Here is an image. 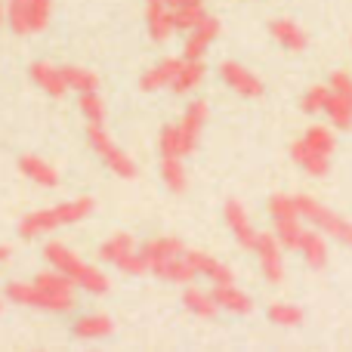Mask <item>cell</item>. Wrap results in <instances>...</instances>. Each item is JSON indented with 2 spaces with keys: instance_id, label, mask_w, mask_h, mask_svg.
I'll use <instances>...</instances> for the list:
<instances>
[{
  "instance_id": "6da1fadb",
  "label": "cell",
  "mask_w": 352,
  "mask_h": 352,
  "mask_svg": "<svg viewBox=\"0 0 352 352\" xmlns=\"http://www.w3.org/2000/svg\"><path fill=\"white\" fill-rule=\"evenodd\" d=\"M207 115H210L207 102H204V99H195V102L182 111L179 121L167 124V127L161 130V136H158L161 158H188V155L198 148V142H201Z\"/></svg>"
},
{
  "instance_id": "7a4b0ae2",
  "label": "cell",
  "mask_w": 352,
  "mask_h": 352,
  "mask_svg": "<svg viewBox=\"0 0 352 352\" xmlns=\"http://www.w3.org/2000/svg\"><path fill=\"white\" fill-rule=\"evenodd\" d=\"M337 152V133L331 124H312L300 140L291 142V158L300 170L309 176H328L331 173V158Z\"/></svg>"
},
{
  "instance_id": "3957f363",
  "label": "cell",
  "mask_w": 352,
  "mask_h": 352,
  "mask_svg": "<svg viewBox=\"0 0 352 352\" xmlns=\"http://www.w3.org/2000/svg\"><path fill=\"white\" fill-rule=\"evenodd\" d=\"M96 210V201L93 198H72V201H62V204H50L41 207V210H31L28 217L19 223V235L22 238H41L47 232H56L62 226H72L87 219L90 213Z\"/></svg>"
},
{
  "instance_id": "277c9868",
  "label": "cell",
  "mask_w": 352,
  "mask_h": 352,
  "mask_svg": "<svg viewBox=\"0 0 352 352\" xmlns=\"http://www.w3.org/2000/svg\"><path fill=\"white\" fill-rule=\"evenodd\" d=\"M43 256H47V263L53 269H59V272H65L68 278L74 281V287H80V291L87 294H105L109 291V275L102 272V269H96L93 263L80 260L78 254H74L68 244L62 241H50L47 248H43Z\"/></svg>"
},
{
  "instance_id": "5b68a950",
  "label": "cell",
  "mask_w": 352,
  "mask_h": 352,
  "mask_svg": "<svg viewBox=\"0 0 352 352\" xmlns=\"http://www.w3.org/2000/svg\"><path fill=\"white\" fill-rule=\"evenodd\" d=\"M294 204H297V213L309 226H316V229L324 232L328 238L340 241L343 248H352V219L334 213L331 207H324L318 198H312V195H294Z\"/></svg>"
},
{
  "instance_id": "8992f818",
  "label": "cell",
  "mask_w": 352,
  "mask_h": 352,
  "mask_svg": "<svg viewBox=\"0 0 352 352\" xmlns=\"http://www.w3.org/2000/svg\"><path fill=\"white\" fill-rule=\"evenodd\" d=\"M87 142H90V148L96 152V158L102 161L115 176H121V179H136L140 167H136V161L130 158L115 140H111V133L105 130V124H87Z\"/></svg>"
},
{
  "instance_id": "52a82bcc",
  "label": "cell",
  "mask_w": 352,
  "mask_h": 352,
  "mask_svg": "<svg viewBox=\"0 0 352 352\" xmlns=\"http://www.w3.org/2000/svg\"><path fill=\"white\" fill-rule=\"evenodd\" d=\"M50 16H53L50 0H6V25L22 37L43 31L50 25Z\"/></svg>"
},
{
  "instance_id": "ba28073f",
  "label": "cell",
  "mask_w": 352,
  "mask_h": 352,
  "mask_svg": "<svg viewBox=\"0 0 352 352\" xmlns=\"http://www.w3.org/2000/svg\"><path fill=\"white\" fill-rule=\"evenodd\" d=\"M6 297L16 306H31V309H47V312H68L74 309V297H62L37 281H10L6 285Z\"/></svg>"
},
{
  "instance_id": "9c48e42d",
  "label": "cell",
  "mask_w": 352,
  "mask_h": 352,
  "mask_svg": "<svg viewBox=\"0 0 352 352\" xmlns=\"http://www.w3.org/2000/svg\"><path fill=\"white\" fill-rule=\"evenodd\" d=\"M99 260L115 266L118 272H127V275H142L146 272V263L140 256V248H136V238L130 232H118L111 235L109 241H102L99 248Z\"/></svg>"
},
{
  "instance_id": "30bf717a",
  "label": "cell",
  "mask_w": 352,
  "mask_h": 352,
  "mask_svg": "<svg viewBox=\"0 0 352 352\" xmlns=\"http://www.w3.org/2000/svg\"><path fill=\"white\" fill-rule=\"evenodd\" d=\"M254 254H256V263H260V272L269 285H281L287 275L285 269V248L281 241L275 238V232H260L254 244Z\"/></svg>"
},
{
  "instance_id": "8fae6325",
  "label": "cell",
  "mask_w": 352,
  "mask_h": 352,
  "mask_svg": "<svg viewBox=\"0 0 352 352\" xmlns=\"http://www.w3.org/2000/svg\"><path fill=\"white\" fill-rule=\"evenodd\" d=\"M219 78H223V84L229 87L232 93H238V96H244V99L263 96V80L256 78L250 68H244L241 62H223V65H219Z\"/></svg>"
},
{
  "instance_id": "7c38bea8",
  "label": "cell",
  "mask_w": 352,
  "mask_h": 352,
  "mask_svg": "<svg viewBox=\"0 0 352 352\" xmlns=\"http://www.w3.org/2000/svg\"><path fill=\"white\" fill-rule=\"evenodd\" d=\"M223 217H226V226H229L232 238H235V241L241 244L244 250H254V244H256V238H260V232H256L254 219H250V213L244 210L241 201H226Z\"/></svg>"
},
{
  "instance_id": "4fadbf2b",
  "label": "cell",
  "mask_w": 352,
  "mask_h": 352,
  "mask_svg": "<svg viewBox=\"0 0 352 352\" xmlns=\"http://www.w3.org/2000/svg\"><path fill=\"white\" fill-rule=\"evenodd\" d=\"M219 37V19L204 16L192 31H186V43H182V56L186 59H204L210 43Z\"/></svg>"
},
{
  "instance_id": "5bb4252c",
  "label": "cell",
  "mask_w": 352,
  "mask_h": 352,
  "mask_svg": "<svg viewBox=\"0 0 352 352\" xmlns=\"http://www.w3.org/2000/svg\"><path fill=\"white\" fill-rule=\"evenodd\" d=\"M269 34H272V41L278 43L281 50H287V53H303V50L309 47V34H306L297 22H291V19H272Z\"/></svg>"
},
{
  "instance_id": "9a60e30c",
  "label": "cell",
  "mask_w": 352,
  "mask_h": 352,
  "mask_svg": "<svg viewBox=\"0 0 352 352\" xmlns=\"http://www.w3.org/2000/svg\"><path fill=\"white\" fill-rule=\"evenodd\" d=\"M182 250H186V244H182L179 238L161 235V238H148V241L140 248V256H142V263H146V272H152L155 266H161L164 260L182 254Z\"/></svg>"
},
{
  "instance_id": "2e32d148",
  "label": "cell",
  "mask_w": 352,
  "mask_h": 352,
  "mask_svg": "<svg viewBox=\"0 0 352 352\" xmlns=\"http://www.w3.org/2000/svg\"><path fill=\"white\" fill-rule=\"evenodd\" d=\"M210 291H213V300H217L219 312H232V316H250V312H254L250 294H244L235 281H232V285H213Z\"/></svg>"
},
{
  "instance_id": "e0dca14e",
  "label": "cell",
  "mask_w": 352,
  "mask_h": 352,
  "mask_svg": "<svg viewBox=\"0 0 352 352\" xmlns=\"http://www.w3.org/2000/svg\"><path fill=\"white\" fill-rule=\"evenodd\" d=\"M31 80H34L37 87H41L47 96H65L68 93V84H65V74H62V65H53V62H47V59H41V62H34L31 65Z\"/></svg>"
},
{
  "instance_id": "ac0fdd59",
  "label": "cell",
  "mask_w": 352,
  "mask_h": 352,
  "mask_svg": "<svg viewBox=\"0 0 352 352\" xmlns=\"http://www.w3.org/2000/svg\"><path fill=\"white\" fill-rule=\"evenodd\" d=\"M152 275H158L161 281H173V285H192V281L198 278V269H195V263L188 260V250H182V254L164 260L161 266H155Z\"/></svg>"
},
{
  "instance_id": "d6986e66",
  "label": "cell",
  "mask_w": 352,
  "mask_h": 352,
  "mask_svg": "<svg viewBox=\"0 0 352 352\" xmlns=\"http://www.w3.org/2000/svg\"><path fill=\"white\" fill-rule=\"evenodd\" d=\"M19 170H22L25 179H31L34 186H41V188H56L59 186V170H56L47 158L22 155V158H19Z\"/></svg>"
},
{
  "instance_id": "ffe728a7",
  "label": "cell",
  "mask_w": 352,
  "mask_h": 352,
  "mask_svg": "<svg viewBox=\"0 0 352 352\" xmlns=\"http://www.w3.org/2000/svg\"><path fill=\"white\" fill-rule=\"evenodd\" d=\"M146 28L152 34V41L164 43L176 34V22H173V10L167 3H146Z\"/></svg>"
},
{
  "instance_id": "44dd1931",
  "label": "cell",
  "mask_w": 352,
  "mask_h": 352,
  "mask_svg": "<svg viewBox=\"0 0 352 352\" xmlns=\"http://www.w3.org/2000/svg\"><path fill=\"white\" fill-rule=\"evenodd\" d=\"M179 65H182V56L176 59V56H167V59H161L158 65H152L146 74L140 78V87L146 93H155V90H167V87L173 84V78H176V72H179Z\"/></svg>"
},
{
  "instance_id": "7402d4cb",
  "label": "cell",
  "mask_w": 352,
  "mask_h": 352,
  "mask_svg": "<svg viewBox=\"0 0 352 352\" xmlns=\"http://www.w3.org/2000/svg\"><path fill=\"white\" fill-rule=\"evenodd\" d=\"M188 260L195 263L198 275H204V278L213 281V285H232V281H235V272H232V269L226 266L223 260L204 254V250H188Z\"/></svg>"
},
{
  "instance_id": "603a6c76",
  "label": "cell",
  "mask_w": 352,
  "mask_h": 352,
  "mask_svg": "<svg viewBox=\"0 0 352 352\" xmlns=\"http://www.w3.org/2000/svg\"><path fill=\"white\" fill-rule=\"evenodd\" d=\"M297 254L303 256L309 269H324V266H328V235H324V232H318L316 226H312V229H306V235H303V241H300Z\"/></svg>"
},
{
  "instance_id": "cb8c5ba5",
  "label": "cell",
  "mask_w": 352,
  "mask_h": 352,
  "mask_svg": "<svg viewBox=\"0 0 352 352\" xmlns=\"http://www.w3.org/2000/svg\"><path fill=\"white\" fill-rule=\"evenodd\" d=\"M204 74H207L204 59H186V56H182V65H179V72H176L170 90L179 93V96H188V93H195L204 84Z\"/></svg>"
},
{
  "instance_id": "d4e9b609",
  "label": "cell",
  "mask_w": 352,
  "mask_h": 352,
  "mask_svg": "<svg viewBox=\"0 0 352 352\" xmlns=\"http://www.w3.org/2000/svg\"><path fill=\"white\" fill-rule=\"evenodd\" d=\"M72 331L80 340H99V337H109L111 331H115V322H111L109 316H102V312H87V316H80L78 322H74Z\"/></svg>"
},
{
  "instance_id": "484cf974",
  "label": "cell",
  "mask_w": 352,
  "mask_h": 352,
  "mask_svg": "<svg viewBox=\"0 0 352 352\" xmlns=\"http://www.w3.org/2000/svg\"><path fill=\"white\" fill-rule=\"evenodd\" d=\"M324 118H328V124L334 130H349L352 127V99L343 96V93H334L331 90L328 102H324Z\"/></svg>"
},
{
  "instance_id": "4316f807",
  "label": "cell",
  "mask_w": 352,
  "mask_h": 352,
  "mask_svg": "<svg viewBox=\"0 0 352 352\" xmlns=\"http://www.w3.org/2000/svg\"><path fill=\"white\" fill-rule=\"evenodd\" d=\"M182 306L198 318H213L219 312L217 300H213V291H201V287H192V285H188L186 294H182Z\"/></svg>"
},
{
  "instance_id": "83f0119b",
  "label": "cell",
  "mask_w": 352,
  "mask_h": 352,
  "mask_svg": "<svg viewBox=\"0 0 352 352\" xmlns=\"http://www.w3.org/2000/svg\"><path fill=\"white\" fill-rule=\"evenodd\" d=\"M161 179L170 192H186L188 173H186V158H161Z\"/></svg>"
},
{
  "instance_id": "f1b7e54d",
  "label": "cell",
  "mask_w": 352,
  "mask_h": 352,
  "mask_svg": "<svg viewBox=\"0 0 352 352\" xmlns=\"http://www.w3.org/2000/svg\"><path fill=\"white\" fill-rule=\"evenodd\" d=\"M62 74H65L68 90H74V93H93V90H99V78L90 72V68L62 65Z\"/></svg>"
},
{
  "instance_id": "f546056e",
  "label": "cell",
  "mask_w": 352,
  "mask_h": 352,
  "mask_svg": "<svg viewBox=\"0 0 352 352\" xmlns=\"http://www.w3.org/2000/svg\"><path fill=\"white\" fill-rule=\"evenodd\" d=\"M266 316H269V322L278 324V328H300V324L306 322L303 309H300L297 303H272Z\"/></svg>"
},
{
  "instance_id": "4dcf8cb0",
  "label": "cell",
  "mask_w": 352,
  "mask_h": 352,
  "mask_svg": "<svg viewBox=\"0 0 352 352\" xmlns=\"http://www.w3.org/2000/svg\"><path fill=\"white\" fill-rule=\"evenodd\" d=\"M78 109L87 118V124H105V102L99 99V90L78 93Z\"/></svg>"
},
{
  "instance_id": "1f68e13d",
  "label": "cell",
  "mask_w": 352,
  "mask_h": 352,
  "mask_svg": "<svg viewBox=\"0 0 352 352\" xmlns=\"http://www.w3.org/2000/svg\"><path fill=\"white\" fill-rule=\"evenodd\" d=\"M328 96H331V87L328 84H316V87H309V90L303 93V99H300V109H303L306 115H322Z\"/></svg>"
},
{
  "instance_id": "d6a6232c",
  "label": "cell",
  "mask_w": 352,
  "mask_h": 352,
  "mask_svg": "<svg viewBox=\"0 0 352 352\" xmlns=\"http://www.w3.org/2000/svg\"><path fill=\"white\" fill-rule=\"evenodd\" d=\"M204 16H207L204 3H195V6H179V10H173L176 31H192L195 25H198Z\"/></svg>"
},
{
  "instance_id": "836d02e7",
  "label": "cell",
  "mask_w": 352,
  "mask_h": 352,
  "mask_svg": "<svg viewBox=\"0 0 352 352\" xmlns=\"http://www.w3.org/2000/svg\"><path fill=\"white\" fill-rule=\"evenodd\" d=\"M328 87L334 93H343V96H349L352 99V74L349 72H334L328 78Z\"/></svg>"
},
{
  "instance_id": "e575fe53",
  "label": "cell",
  "mask_w": 352,
  "mask_h": 352,
  "mask_svg": "<svg viewBox=\"0 0 352 352\" xmlns=\"http://www.w3.org/2000/svg\"><path fill=\"white\" fill-rule=\"evenodd\" d=\"M195 3H204V0H167L170 10H179V6H195Z\"/></svg>"
},
{
  "instance_id": "d590c367",
  "label": "cell",
  "mask_w": 352,
  "mask_h": 352,
  "mask_svg": "<svg viewBox=\"0 0 352 352\" xmlns=\"http://www.w3.org/2000/svg\"><path fill=\"white\" fill-rule=\"evenodd\" d=\"M10 256H12V250L6 248V244H0V263H6V260H10Z\"/></svg>"
},
{
  "instance_id": "8d00e7d4",
  "label": "cell",
  "mask_w": 352,
  "mask_h": 352,
  "mask_svg": "<svg viewBox=\"0 0 352 352\" xmlns=\"http://www.w3.org/2000/svg\"><path fill=\"white\" fill-rule=\"evenodd\" d=\"M6 22V3H0V25Z\"/></svg>"
},
{
  "instance_id": "74e56055",
  "label": "cell",
  "mask_w": 352,
  "mask_h": 352,
  "mask_svg": "<svg viewBox=\"0 0 352 352\" xmlns=\"http://www.w3.org/2000/svg\"><path fill=\"white\" fill-rule=\"evenodd\" d=\"M146 3H167V0H146Z\"/></svg>"
},
{
  "instance_id": "f35d334b",
  "label": "cell",
  "mask_w": 352,
  "mask_h": 352,
  "mask_svg": "<svg viewBox=\"0 0 352 352\" xmlns=\"http://www.w3.org/2000/svg\"><path fill=\"white\" fill-rule=\"evenodd\" d=\"M0 309H3V306H0Z\"/></svg>"
}]
</instances>
